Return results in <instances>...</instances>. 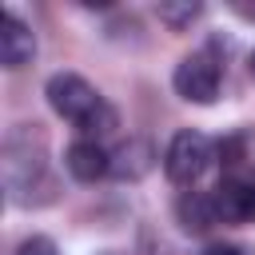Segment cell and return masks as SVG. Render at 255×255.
Listing matches in <instances>:
<instances>
[{"label":"cell","instance_id":"cell-1","mask_svg":"<svg viewBox=\"0 0 255 255\" xmlns=\"http://www.w3.org/2000/svg\"><path fill=\"white\" fill-rule=\"evenodd\" d=\"M44 96H48V108H52L60 120L76 124V131H80L84 139H104V135L116 128V108H112L84 76H76V72H56V76L48 80Z\"/></svg>","mask_w":255,"mask_h":255},{"label":"cell","instance_id":"cell-2","mask_svg":"<svg viewBox=\"0 0 255 255\" xmlns=\"http://www.w3.org/2000/svg\"><path fill=\"white\" fill-rule=\"evenodd\" d=\"M211 159H215V143H211L203 131L183 128V131H175V135L167 139L163 175H167L171 183H179V187H191V183L211 167Z\"/></svg>","mask_w":255,"mask_h":255},{"label":"cell","instance_id":"cell-3","mask_svg":"<svg viewBox=\"0 0 255 255\" xmlns=\"http://www.w3.org/2000/svg\"><path fill=\"white\" fill-rule=\"evenodd\" d=\"M44 175V147L32 151V131H12L4 139V187L16 203H32V187Z\"/></svg>","mask_w":255,"mask_h":255},{"label":"cell","instance_id":"cell-4","mask_svg":"<svg viewBox=\"0 0 255 255\" xmlns=\"http://www.w3.org/2000/svg\"><path fill=\"white\" fill-rule=\"evenodd\" d=\"M219 84H223V68H219V60H215L207 48L183 56V60L175 64V72H171V88H175L179 100H187V104H215Z\"/></svg>","mask_w":255,"mask_h":255},{"label":"cell","instance_id":"cell-5","mask_svg":"<svg viewBox=\"0 0 255 255\" xmlns=\"http://www.w3.org/2000/svg\"><path fill=\"white\" fill-rule=\"evenodd\" d=\"M211 199H215V215L219 223H255V179H239V175H227L219 187H211Z\"/></svg>","mask_w":255,"mask_h":255},{"label":"cell","instance_id":"cell-6","mask_svg":"<svg viewBox=\"0 0 255 255\" xmlns=\"http://www.w3.org/2000/svg\"><path fill=\"white\" fill-rule=\"evenodd\" d=\"M64 167H68V175L72 179H80V183H96V179H104V175H112V151L100 143V139H72L68 143V151H64Z\"/></svg>","mask_w":255,"mask_h":255},{"label":"cell","instance_id":"cell-7","mask_svg":"<svg viewBox=\"0 0 255 255\" xmlns=\"http://www.w3.org/2000/svg\"><path fill=\"white\" fill-rule=\"evenodd\" d=\"M32 56H36V32L16 12H4L0 16V64L8 72H16V68L32 64Z\"/></svg>","mask_w":255,"mask_h":255},{"label":"cell","instance_id":"cell-8","mask_svg":"<svg viewBox=\"0 0 255 255\" xmlns=\"http://www.w3.org/2000/svg\"><path fill=\"white\" fill-rule=\"evenodd\" d=\"M175 219H179V227H183V231H191V235L211 231V227L219 223L211 191H183V195L175 199Z\"/></svg>","mask_w":255,"mask_h":255},{"label":"cell","instance_id":"cell-9","mask_svg":"<svg viewBox=\"0 0 255 255\" xmlns=\"http://www.w3.org/2000/svg\"><path fill=\"white\" fill-rule=\"evenodd\" d=\"M151 159H155V151L147 139H128L112 151V175L116 179H139L151 171Z\"/></svg>","mask_w":255,"mask_h":255},{"label":"cell","instance_id":"cell-10","mask_svg":"<svg viewBox=\"0 0 255 255\" xmlns=\"http://www.w3.org/2000/svg\"><path fill=\"white\" fill-rule=\"evenodd\" d=\"M155 12H159V20H163L171 32H183V28H191V20L203 16V4H199V0H183V4H159Z\"/></svg>","mask_w":255,"mask_h":255},{"label":"cell","instance_id":"cell-11","mask_svg":"<svg viewBox=\"0 0 255 255\" xmlns=\"http://www.w3.org/2000/svg\"><path fill=\"white\" fill-rule=\"evenodd\" d=\"M16 255H60V251H56V243H52L48 235H28V239L16 247Z\"/></svg>","mask_w":255,"mask_h":255},{"label":"cell","instance_id":"cell-12","mask_svg":"<svg viewBox=\"0 0 255 255\" xmlns=\"http://www.w3.org/2000/svg\"><path fill=\"white\" fill-rule=\"evenodd\" d=\"M203 255H251L247 247H239V243H207L203 247Z\"/></svg>","mask_w":255,"mask_h":255},{"label":"cell","instance_id":"cell-13","mask_svg":"<svg viewBox=\"0 0 255 255\" xmlns=\"http://www.w3.org/2000/svg\"><path fill=\"white\" fill-rule=\"evenodd\" d=\"M247 68H251V76H255V52H251V64H247Z\"/></svg>","mask_w":255,"mask_h":255}]
</instances>
